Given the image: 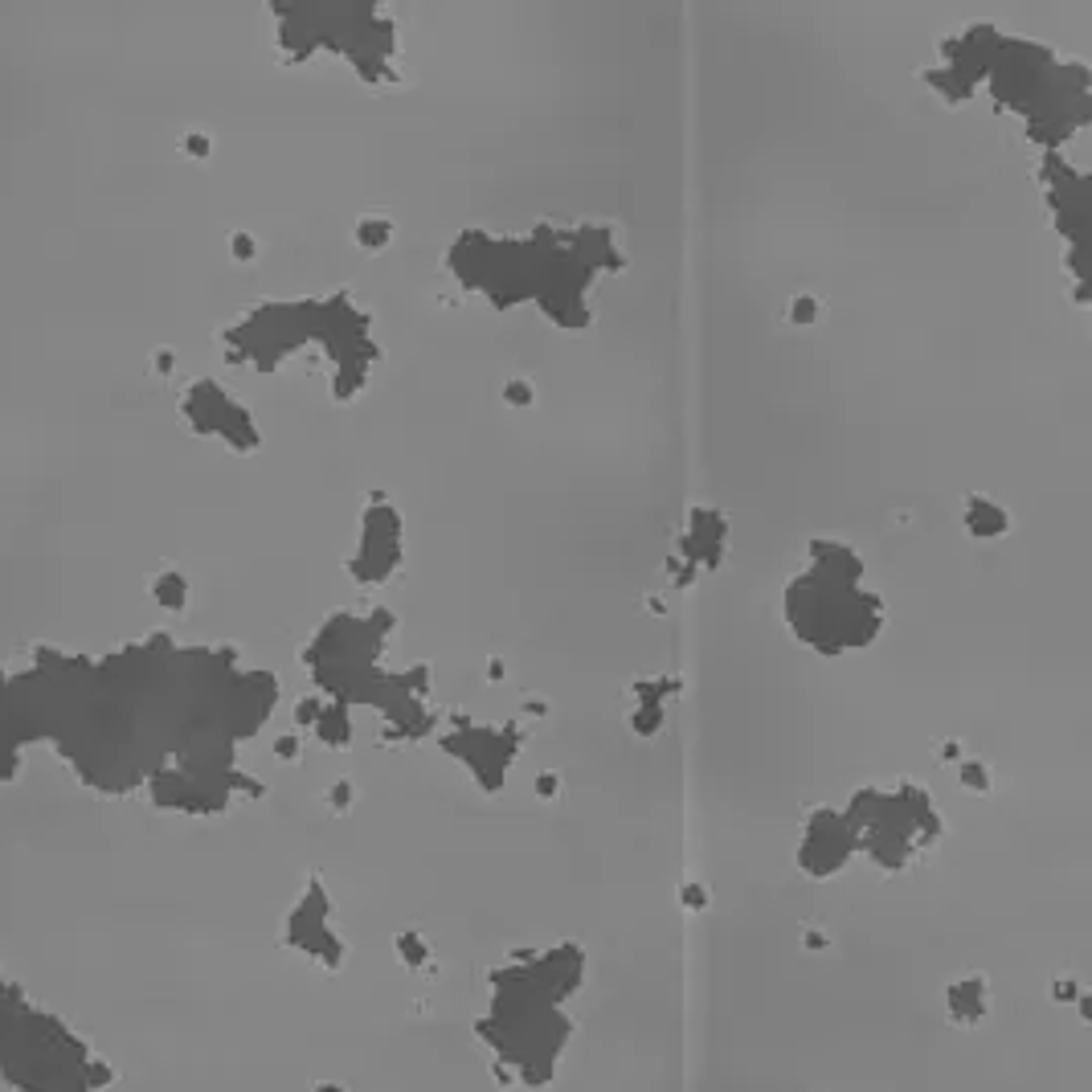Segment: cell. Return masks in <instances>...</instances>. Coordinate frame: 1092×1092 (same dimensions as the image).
I'll return each mask as SVG.
<instances>
[{"label":"cell","instance_id":"cell-1","mask_svg":"<svg viewBox=\"0 0 1092 1092\" xmlns=\"http://www.w3.org/2000/svg\"><path fill=\"white\" fill-rule=\"evenodd\" d=\"M585 961L577 946L528 953L504 966L491 986V1006L479 1019V1040L491 1051L499 1089H549L573 1036L565 1002L577 995Z\"/></svg>","mask_w":1092,"mask_h":1092},{"label":"cell","instance_id":"cell-5","mask_svg":"<svg viewBox=\"0 0 1092 1092\" xmlns=\"http://www.w3.org/2000/svg\"><path fill=\"white\" fill-rule=\"evenodd\" d=\"M397 953H401V961H405L410 970H429V957H434L422 933H401V937H397Z\"/></svg>","mask_w":1092,"mask_h":1092},{"label":"cell","instance_id":"cell-4","mask_svg":"<svg viewBox=\"0 0 1092 1092\" xmlns=\"http://www.w3.org/2000/svg\"><path fill=\"white\" fill-rule=\"evenodd\" d=\"M946 1002H950V1019L957 1027H978L986 1019V1010H991V986L978 974L974 978H957L946 991Z\"/></svg>","mask_w":1092,"mask_h":1092},{"label":"cell","instance_id":"cell-6","mask_svg":"<svg viewBox=\"0 0 1092 1092\" xmlns=\"http://www.w3.org/2000/svg\"><path fill=\"white\" fill-rule=\"evenodd\" d=\"M311 1092H348L344 1085H335V1081H324V1085H316Z\"/></svg>","mask_w":1092,"mask_h":1092},{"label":"cell","instance_id":"cell-2","mask_svg":"<svg viewBox=\"0 0 1092 1092\" xmlns=\"http://www.w3.org/2000/svg\"><path fill=\"white\" fill-rule=\"evenodd\" d=\"M855 843H867V852L884 867H901L908 855L925 847V839L933 835V807L921 794H904V798H880L872 794L863 803V818H847Z\"/></svg>","mask_w":1092,"mask_h":1092},{"label":"cell","instance_id":"cell-3","mask_svg":"<svg viewBox=\"0 0 1092 1092\" xmlns=\"http://www.w3.org/2000/svg\"><path fill=\"white\" fill-rule=\"evenodd\" d=\"M855 852L852 827L847 818L839 814H818L807 827V839H803V867L814 872V876H831L847 863V855Z\"/></svg>","mask_w":1092,"mask_h":1092}]
</instances>
